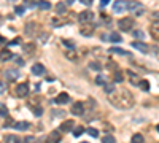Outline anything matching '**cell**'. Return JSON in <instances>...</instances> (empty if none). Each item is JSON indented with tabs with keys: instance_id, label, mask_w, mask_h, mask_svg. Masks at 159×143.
<instances>
[{
	"instance_id": "6da1fadb",
	"label": "cell",
	"mask_w": 159,
	"mask_h": 143,
	"mask_svg": "<svg viewBox=\"0 0 159 143\" xmlns=\"http://www.w3.org/2000/svg\"><path fill=\"white\" fill-rule=\"evenodd\" d=\"M108 100L118 108H130L134 105V97L127 89H119L116 94L113 92V95L108 97Z\"/></svg>"
},
{
	"instance_id": "7a4b0ae2",
	"label": "cell",
	"mask_w": 159,
	"mask_h": 143,
	"mask_svg": "<svg viewBox=\"0 0 159 143\" xmlns=\"http://www.w3.org/2000/svg\"><path fill=\"white\" fill-rule=\"evenodd\" d=\"M134 24H135V21L132 18H123V19H119V21H118V27H119V30H123V32L132 30Z\"/></svg>"
},
{
	"instance_id": "3957f363",
	"label": "cell",
	"mask_w": 159,
	"mask_h": 143,
	"mask_svg": "<svg viewBox=\"0 0 159 143\" xmlns=\"http://www.w3.org/2000/svg\"><path fill=\"white\" fill-rule=\"evenodd\" d=\"M126 8H127L132 14H135V16H140V14L143 13V5L138 3V2H135V0H129Z\"/></svg>"
},
{
	"instance_id": "277c9868",
	"label": "cell",
	"mask_w": 159,
	"mask_h": 143,
	"mask_svg": "<svg viewBox=\"0 0 159 143\" xmlns=\"http://www.w3.org/2000/svg\"><path fill=\"white\" fill-rule=\"evenodd\" d=\"M24 32H26V35L27 37H35V34L38 32V24H37L35 21H29V22H26V26H24Z\"/></svg>"
},
{
	"instance_id": "5b68a950",
	"label": "cell",
	"mask_w": 159,
	"mask_h": 143,
	"mask_svg": "<svg viewBox=\"0 0 159 143\" xmlns=\"http://www.w3.org/2000/svg\"><path fill=\"white\" fill-rule=\"evenodd\" d=\"M92 19H94V13L89 11V10H85V11H81V13L78 14V21H80L81 24H88V22L92 21Z\"/></svg>"
},
{
	"instance_id": "8992f818",
	"label": "cell",
	"mask_w": 159,
	"mask_h": 143,
	"mask_svg": "<svg viewBox=\"0 0 159 143\" xmlns=\"http://www.w3.org/2000/svg\"><path fill=\"white\" fill-rule=\"evenodd\" d=\"M16 95L18 97H27V94H29V84L27 83H21L16 86Z\"/></svg>"
},
{
	"instance_id": "52a82bcc",
	"label": "cell",
	"mask_w": 159,
	"mask_h": 143,
	"mask_svg": "<svg viewBox=\"0 0 159 143\" xmlns=\"http://www.w3.org/2000/svg\"><path fill=\"white\" fill-rule=\"evenodd\" d=\"M92 32H94V24H91V22H88V24H81V27H80V34H81V35L91 37Z\"/></svg>"
},
{
	"instance_id": "ba28073f",
	"label": "cell",
	"mask_w": 159,
	"mask_h": 143,
	"mask_svg": "<svg viewBox=\"0 0 159 143\" xmlns=\"http://www.w3.org/2000/svg\"><path fill=\"white\" fill-rule=\"evenodd\" d=\"M61 138H62L61 130H53L50 135H48V138H46V143H59Z\"/></svg>"
},
{
	"instance_id": "9c48e42d",
	"label": "cell",
	"mask_w": 159,
	"mask_h": 143,
	"mask_svg": "<svg viewBox=\"0 0 159 143\" xmlns=\"http://www.w3.org/2000/svg\"><path fill=\"white\" fill-rule=\"evenodd\" d=\"M83 113H85V105H83L81 102L73 103V107H72V114L73 116H81Z\"/></svg>"
},
{
	"instance_id": "30bf717a",
	"label": "cell",
	"mask_w": 159,
	"mask_h": 143,
	"mask_svg": "<svg viewBox=\"0 0 159 143\" xmlns=\"http://www.w3.org/2000/svg\"><path fill=\"white\" fill-rule=\"evenodd\" d=\"M126 6H127V2H124V0H116L113 3V11L115 13H123L126 10Z\"/></svg>"
},
{
	"instance_id": "8fae6325",
	"label": "cell",
	"mask_w": 159,
	"mask_h": 143,
	"mask_svg": "<svg viewBox=\"0 0 159 143\" xmlns=\"http://www.w3.org/2000/svg\"><path fill=\"white\" fill-rule=\"evenodd\" d=\"M149 34H151L153 40L159 42V21H156L154 24H151V27H149Z\"/></svg>"
},
{
	"instance_id": "7c38bea8",
	"label": "cell",
	"mask_w": 159,
	"mask_h": 143,
	"mask_svg": "<svg viewBox=\"0 0 159 143\" xmlns=\"http://www.w3.org/2000/svg\"><path fill=\"white\" fill-rule=\"evenodd\" d=\"M56 103H59V105H65V103H69L70 102V95L69 94H65V92H61L58 97L54 99Z\"/></svg>"
},
{
	"instance_id": "4fadbf2b",
	"label": "cell",
	"mask_w": 159,
	"mask_h": 143,
	"mask_svg": "<svg viewBox=\"0 0 159 143\" xmlns=\"http://www.w3.org/2000/svg\"><path fill=\"white\" fill-rule=\"evenodd\" d=\"M45 72H46V69H45L42 64H34V65H32V73H34V75L42 76V75H45Z\"/></svg>"
},
{
	"instance_id": "5bb4252c",
	"label": "cell",
	"mask_w": 159,
	"mask_h": 143,
	"mask_svg": "<svg viewBox=\"0 0 159 143\" xmlns=\"http://www.w3.org/2000/svg\"><path fill=\"white\" fill-rule=\"evenodd\" d=\"M5 76H6V80H8V81H14V80L19 78V72L10 69V70H6V72H5Z\"/></svg>"
},
{
	"instance_id": "9a60e30c",
	"label": "cell",
	"mask_w": 159,
	"mask_h": 143,
	"mask_svg": "<svg viewBox=\"0 0 159 143\" xmlns=\"http://www.w3.org/2000/svg\"><path fill=\"white\" fill-rule=\"evenodd\" d=\"M13 53L10 51V50H2L0 51V61L2 62H6V61H10V59H13Z\"/></svg>"
},
{
	"instance_id": "2e32d148",
	"label": "cell",
	"mask_w": 159,
	"mask_h": 143,
	"mask_svg": "<svg viewBox=\"0 0 159 143\" xmlns=\"http://www.w3.org/2000/svg\"><path fill=\"white\" fill-rule=\"evenodd\" d=\"M72 129H73V121H72V119L64 121V122L61 124V127H59V130H61V132H70Z\"/></svg>"
},
{
	"instance_id": "e0dca14e",
	"label": "cell",
	"mask_w": 159,
	"mask_h": 143,
	"mask_svg": "<svg viewBox=\"0 0 159 143\" xmlns=\"http://www.w3.org/2000/svg\"><path fill=\"white\" fill-rule=\"evenodd\" d=\"M132 46L135 48V50L142 51V53H148V51H149L148 45H146V43H143V42H134V43H132Z\"/></svg>"
},
{
	"instance_id": "ac0fdd59",
	"label": "cell",
	"mask_w": 159,
	"mask_h": 143,
	"mask_svg": "<svg viewBox=\"0 0 159 143\" xmlns=\"http://www.w3.org/2000/svg\"><path fill=\"white\" fill-rule=\"evenodd\" d=\"M127 78H129V81L132 83L134 86H138V84H140V78L137 76V73H135V72H130V70H127Z\"/></svg>"
},
{
	"instance_id": "d6986e66",
	"label": "cell",
	"mask_w": 159,
	"mask_h": 143,
	"mask_svg": "<svg viewBox=\"0 0 159 143\" xmlns=\"http://www.w3.org/2000/svg\"><path fill=\"white\" fill-rule=\"evenodd\" d=\"M22 51H24L26 56H32V54L35 53V45H34V43H27V45H24V46H22Z\"/></svg>"
},
{
	"instance_id": "ffe728a7",
	"label": "cell",
	"mask_w": 159,
	"mask_h": 143,
	"mask_svg": "<svg viewBox=\"0 0 159 143\" xmlns=\"http://www.w3.org/2000/svg\"><path fill=\"white\" fill-rule=\"evenodd\" d=\"M13 127H14L16 130H27V129L30 127V124L27 122V121H19V122H16Z\"/></svg>"
},
{
	"instance_id": "44dd1931",
	"label": "cell",
	"mask_w": 159,
	"mask_h": 143,
	"mask_svg": "<svg viewBox=\"0 0 159 143\" xmlns=\"http://www.w3.org/2000/svg\"><path fill=\"white\" fill-rule=\"evenodd\" d=\"M110 53H113V54H119V56H129V57H132V54L124 51V50H121V48H110Z\"/></svg>"
},
{
	"instance_id": "7402d4cb",
	"label": "cell",
	"mask_w": 159,
	"mask_h": 143,
	"mask_svg": "<svg viewBox=\"0 0 159 143\" xmlns=\"http://www.w3.org/2000/svg\"><path fill=\"white\" fill-rule=\"evenodd\" d=\"M37 6H38L40 10H50V8H51V3L46 2V0H38V2H37Z\"/></svg>"
},
{
	"instance_id": "603a6c76",
	"label": "cell",
	"mask_w": 159,
	"mask_h": 143,
	"mask_svg": "<svg viewBox=\"0 0 159 143\" xmlns=\"http://www.w3.org/2000/svg\"><path fill=\"white\" fill-rule=\"evenodd\" d=\"M130 143H145V138H143V135H140V133H135V135H132Z\"/></svg>"
},
{
	"instance_id": "cb8c5ba5",
	"label": "cell",
	"mask_w": 159,
	"mask_h": 143,
	"mask_svg": "<svg viewBox=\"0 0 159 143\" xmlns=\"http://www.w3.org/2000/svg\"><path fill=\"white\" fill-rule=\"evenodd\" d=\"M89 69L96 70V72H100L102 70V64H99L97 61H92V62H89Z\"/></svg>"
},
{
	"instance_id": "d4e9b609",
	"label": "cell",
	"mask_w": 159,
	"mask_h": 143,
	"mask_svg": "<svg viewBox=\"0 0 159 143\" xmlns=\"http://www.w3.org/2000/svg\"><path fill=\"white\" fill-rule=\"evenodd\" d=\"M5 141H6V143H22L16 135H6V137H5Z\"/></svg>"
},
{
	"instance_id": "484cf974",
	"label": "cell",
	"mask_w": 159,
	"mask_h": 143,
	"mask_svg": "<svg viewBox=\"0 0 159 143\" xmlns=\"http://www.w3.org/2000/svg\"><path fill=\"white\" fill-rule=\"evenodd\" d=\"M113 80H115V83H123L124 81V76H123V73H121V72H115Z\"/></svg>"
},
{
	"instance_id": "4316f807",
	"label": "cell",
	"mask_w": 159,
	"mask_h": 143,
	"mask_svg": "<svg viewBox=\"0 0 159 143\" xmlns=\"http://www.w3.org/2000/svg\"><path fill=\"white\" fill-rule=\"evenodd\" d=\"M108 40L115 42V43H119V42H123V38H121V35H118V34H111V35L108 37Z\"/></svg>"
},
{
	"instance_id": "83f0119b",
	"label": "cell",
	"mask_w": 159,
	"mask_h": 143,
	"mask_svg": "<svg viewBox=\"0 0 159 143\" xmlns=\"http://www.w3.org/2000/svg\"><path fill=\"white\" fill-rule=\"evenodd\" d=\"M83 132H85V127H83V126H77V127L73 129V135L75 137H80Z\"/></svg>"
},
{
	"instance_id": "f1b7e54d",
	"label": "cell",
	"mask_w": 159,
	"mask_h": 143,
	"mask_svg": "<svg viewBox=\"0 0 159 143\" xmlns=\"http://www.w3.org/2000/svg\"><path fill=\"white\" fill-rule=\"evenodd\" d=\"M56 13H58V14H62V13H65V5H64L62 2L56 5Z\"/></svg>"
},
{
	"instance_id": "f546056e",
	"label": "cell",
	"mask_w": 159,
	"mask_h": 143,
	"mask_svg": "<svg viewBox=\"0 0 159 143\" xmlns=\"http://www.w3.org/2000/svg\"><path fill=\"white\" fill-rule=\"evenodd\" d=\"M102 143H115V137L113 135H104L102 137Z\"/></svg>"
},
{
	"instance_id": "4dcf8cb0",
	"label": "cell",
	"mask_w": 159,
	"mask_h": 143,
	"mask_svg": "<svg viewBox=\"0 0 159 143\" xmlns=\"http://www.w3.org/2000/svg\"><path fill=\"white\" fill-rule=\"evenodd\" d=\"M138 86H140V88H142L143 91H149V83H148L146 80H142V81H140V84H138Z\"/></svg>"
},
{
	"instance_id": "1f68e13d",
	"label": "cell",
	"mask_w": 159,
	"mask_h": 143,
	"mask_svg": "<svg viewBox=\"0 0 159 143\" xmlns=\"http://www.w3.org/2000/svg\"><path fill=\"white\" fill-rule=\"evenodd\" d=\"M62 45H64V46H67L69 50H75V43H73V42H70V40H62Z\"/></svg>"
},
{
	"instance_id": "d6a6232c",
	"label": "cell",
	"mask_w": 159,
	"mask_h": 143,
	"mask_svg": "<svg viewBox=\"0 0 159 143\" xmlns=\"http://www.w3.org/2000/svg\"><path fill=\"white\" fill-rule=\"evenodd\" d=\"M104 89H105L107 94H111V92H115V84H105Z\"/></svg>"
},
{
	"instance_id": "836d02e7",
	"label": "cell",
	"mask_w": 159,
	"mask_h": 143,
	"mask_svg": "<svg viewBox=\"0 0 159 143\" xmlns=\"http://www.w3.org/2000/svg\"><path fill=\"white\" fill-rule=\"evenodd\" d=\"M0 116H8V108L3 103H0Z\"/></svg>"
},
{
	"instance_id": "e575fe53",
	"label": "cell",
	"mask_w": 159,
	"mask_h": 143,
	"mask_svg": "<svg viewBox=\"0 0 159 143\" xmlns=\"http://www.w3.org/2000/svg\"><path fill=\"white\" fill-rule=\"evenodd\" d=\"M88 133H89L91 137H99V130L94 129V127H89V129H88Z\"/></svg>"
},
{
	"instance_id": "d590c367",
	"label": "cell",
	"mask_w": 159,
	"mask_h": 143,
	"mask_svg": "<svg viewBox=\"0 0 159 143\" xmlns=\"http://www.w3.org/2000/svg\"><path fill=\"white\" fill-rule=\"evenodd\" d=\"M24 5L27 8H34V6H37V2L35 0H24Z\"/></svg>"
},
{
	"instance_id": "8d00e7d4",
	"label": "cell",
	"mask_w": 159,
	"mask_h": 143,
	"mask_svg": "<svg viewBox=\"0 0 159 143\" xmlns=\"http://www.w3.org/2000/svg\"><path fill=\"white\" fill-rule=\"evenodd\" d=\"M96 83L99 84V86H105V78H104V76H97V78H96Z\"/></svg>"
},
{
	"instance_id": "74e56055",
	"label": "cell",
	"mask_w": 159,
	"mask_h": 143,
	"mask_svg": "<svg viewBox=\"0 0 159 143\" xmlns=\"http://www.w3.org/2000/svg\"><path fill=\"white\" fill-rule=\"evenodd\" d=\"M134 37H135V38H140V40H143L145 34H143L142 30H135V32H134Z\"/></svg>"
},
{
	"instance_id": "f35d334b",
	"label": "cell",
	"mask_w": 159,
	"mask_h": 143,
	"mask_svg": "<svg viewBox=\"0 0 159 143\" xmlns=\"http://www.w3.org/2000/svg\"><path fill=\"white\" fill-rule=\"evenodd\" d=\"M65 56H67V57H69L70 61H77V54H75V53H72V51H69V53H65Z\"/></svg>"
},
{
	"instance_id": "ab89813d",
	"label": "cell",
	"mask_w": 159,
	"mask_h": 143,
	"mask_svg": "<svg viewBox=\"0 0 159 143\" xmlns=\"http://www.w3.org/2000/svg\"><path fill=\"white\" fill-rule=\"evenodd\" d=\"M34 114H35V116H42V114H43V110H42L40 107H35V108H34Z\"/></svg>"
},
{
	"instance_id": "60d3db41",
	"label": "cell",
	"mask_w": 159,
	"mask_h": 143,
	"mask_svg": "<svg viewBox=\"0 0 159 143\" xmlns=\"http://www.w3.org/2000/svg\"><path fill=\"white\" fill-rule=\"evenodd\" d=\"M14 10H16V14H19V16H21V14H24V11H26L24 6H16Z\"/></svg>"
},
{
	"instance_id": "b9f144b4",
	"label": "cell",
	"mask_w": 159,
	"mask_h": 143,
	"mask_svg": "<svg viewBox=\"0 0 159 143\" xmlns=\"http://www.w3.org/2000/svg\"><path fill=\"white\" fill-rule=\"evenodd\" d=\"M24 143H38V141H37L35 137H27V138L24 140Z\"/></svg>"
},
{
	"instance_id": "7bdbcfd3",
	"label": "cell",
	"mask_w": 159,
	"mask_h": 143,
	"mask_svg": "<svg viewBox=\"0 0 159 143\" xmlns=\"http://www.w3.org/2000/svg\"><path fill=\"white\" fill-rule=\"evenodd\" d=\"M78 2H81L83 5H86V6H91V5H92V2H94V0H78Z\"/></svg>"
},
{
	"instance_id": "ee69618b",
	"label": "cell",
	"mask_w": 159,
	"mask_h": 143,
	"mask_svg": "<svg viewBox=\"0 0 159 143\" xmlns=\"http://www.w3.org/2000/svg\"><path fill=\"white\" fill-rule=\"evenodd\" d=\"M18 43H21V38H14L13 42H10V46H13V45H18Z\"/></svg>"
},
{
	"instance_id": "f6af8a7d",
	"label": "cell",
	"mask_w": 159,
	"mask_h": 143,
	"mask_svg": "<svg viewBox=\"0 0 159 143\" xmlns=\"http://www.w3.org/2000/svg\"><path fill=\"white\" fill-rule=\"evenodd\" d=\"M110 3V0H100V8H104L105 5H108Z\"/></svg>"
},
{
	"instance_id": "bcb514c9",
	"label": "cell",
	"mask_w": 159,
	"mask_h": 143,
	"mask_svg": "<svg viewBox=\"0 0 159 143\" xmlns=\"http://www.w3.org/2000/svg\"><path fill=\"white\" fill-rule=\"evenodd\" d=\"M13 59H16V62H18V65H22V64H24V62H22V61H21V59H19V57H18V56H14V57H13Z\"/></svg>"
},
{
	"instance_id": "7dc6e473",
	"label": "cell",
	"mask_w": 159,
	"mask_h": 143,
	"mask_svg": "<svg viewBox=\"0 0 159 143\" xmlns=\"http://www.w3.org/2000/svg\"><path fill=\"white\" fill-rule=\"evenodd\" d=\"M3 91H5V84L0 83V92H3Z\"/></svg>"
},
{
	"instance_id": "c3c4849f",
	"label": "cell",
	"mask_w": 159,
	"mask_h": 143,
	"mask_svg": "<svg viewBox=\"0 0 159 143\" xmlns=\"http://www.w3.org/2000/svg\"><path fill=\"white\" fill-rule=\"evenodd\" d=\"M6 40H5V37H0V43H5Z\"/></svg>"
},
{
	"instance_id": "681fc988",
	"label": "cell",
	"mask_w": 159,
	"mask_h": 143,
	"mask_svg": "<svg viewBox=\"0 0 159 143\" xmlns=\"http://www.w3.org/2000/svg\"><path fill=\"white\" fill-rule=\"evenodd\" d=\"M75 2V0H67V3H73Z\"/></svg>"
},
{
	"instance_id": "f907efd6",
	"label": "cell",
	"mask_w": 159,
	"mask_h": 143,
	"mask_svg": "<svg viewBox=\"0 0 159 143\" xmlns=\"http://www.w3.org/2000/svg\"><path fill=\"white\" fill-rule=\"evenodd\" d=\"M2 22H3V21H2V16H0V26H2Z\"/></svg>"
},
{
	"instance_id": "816d5d0a",
	"label": "cell",
	"mask_w": 159,
	"mask_h": 143,
	"mask_svg": "<svg viewBox=\"0 0 159 143\" xmlns=\"http://www.w3.org/2000/svg\"><path fill=\"white\" fill-rule=\"evenodd\" d=\"M156 129H157V132H159V124H157V127H156Z\"/></svg>"
},
{
	"instance_id": "f5cc1de1",
	"label": "cell",
	"mask_w": 159,
	"mask_h": 143,
	"mask_svg": "<svg viewBox=\"0 0 159 143\" xmlns=\"http://www.w3.org/2000/svg\"><path fill=\"white\" fill-rule=\"evenodd\" d=\"M81 143H88V141H81Z\"/></svg>"
}]
</instances>
